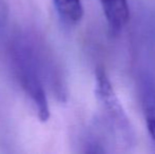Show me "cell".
Here are the masks:
<instances>
[{"label": "cell", "mask_w": 155, "mask_h": 154, "mask_svg": "<svg viewBox=\"0 0 155 154\" xmlns=\"http://www.w3.org/2000/svg\"><path fill=\"white\" fill-rule=\"evenodd\" d=\"M95 95L115 138L124 146H131L134 142V130L108 75L101 68L96 70Z\"/></svg>", "instance_id": "cell-1"}, {"label": "cell", "mask_w": 155, "mask_h": 154, "mask_svg": "<svg viewBox=\"0 0 155 154\" xmlns=\"http://www.w3.org/2000/svg\"><path fill=\"white\" fill-rule=\"evenodd\" d=\"M16 69L19 82L34 106L37 117L40 121H48L50 118V108L47 94L34 64L28 56L20 54L17 57Z\"/></svg>", "instance_id": "cell-2"}, {"label": "cell", "mask_w": 155, "mask_h": 154, "mask_svg": "<svg viewBox=\"0 0 155 154\" xmlns=\"http://www.w3.org/2000/svg\"><path fill=\"white\" fill-rule=\"evenodd\" d=\"M110 33L117 35L128 23L130 8L128 0H100Z\"/></svg>", "instance_id": "cell-3"}, {"label": "cell", "mask_w": 155, "mask_h": 154, "mask_svg": "<svg viewBox=\"0 0 155 154\" xmlns=\"http://www.w3.org/2000/svg\"><path fill=\"white\" fill-rule=\"evenodd\" d=\"M143 109L148 131L155 143V89L147 86L143 91Z\"/></svg>", "instance_id": "cell-5"}, {"label": "cell", "mask_w": 155, "mask_h": 154, "mask_svg": "<svg viewBox=\"0 0 155 154\" xmlns=\"http://www.w3.org/2000/svg\"><path fill=\"white\" fill-rule=\"evenodd\" d=\"M60 19L64 23L75 25L84 17V6L81 0H53Z\"/></svg>", "instance_id": "cell-4"}]
</instances>
